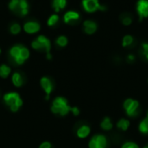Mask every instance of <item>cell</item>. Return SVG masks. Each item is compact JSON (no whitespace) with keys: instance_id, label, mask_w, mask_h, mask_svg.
<instances>
[{"instance_id":"cell-1","label":"cell","mask_w":148,"mask_h":148,"mask_svg":"<svg viewBox=\"0 0 148 148\" xmlns=\"http://www.w3.org/2000/svg\"><path fill=\"white\" fill-rule=\"evenodd\" d=\"M51 111L56 114H60L62 116H64V115L68 114L69 111L72 112L73 107H70L68 105V102L64 98L58 97L53 101Z\"/></svg>"},{"instance_id":"cell-2","label":"cell","mask_w":148,"mask_h":148,"mask_svg":"<svg viewBox=\"0 0 148 148\" xmlns=\"http://www.w3.org/2000/svg\"><path fill=\"white\" fill-rule=\"evenodd\" d=\"M123 108L126 114L130 118L137 117L140 114V103L133 99H127L123 103Z\"/></svg>"},{"instance_id":"cell-3","label":"cell","mask_w":148,"mask_h":148,"mask_svg":"<svg viewBox=\"0 0 148 148\" xmlns=\"http://www.w3.org/2000/svg\"><path fill=\"white\" fill-rule=\"evenodd\" d=\"M3 99L6 102V104L10 107V110L12 112H16L23 104V101L20 99L19 95L16 92L5 94L3 97Z\"/></svg>"},{"instance_id":"cell-4","label":"cell","mask_w":148,"mask_h":148,"mask_svg":"<svg viewBox=\"0 0 148 148\" xmlns=\"http://www.w3.org/2000/svg\"><path fill=\"white\" fill-rule=\"evenodd\" d=\"M31 46L32 48L36 49V50H44L47 53H49L50 48H51V44H50V41L45 37V36H38L32 43H31Z\"/></svg>"},{"instance_id":"cell-5","label":"cell","mask_w":148,"mask_h":148,"mask_svg":"<svg viewBox=\"0 0 148 148\" xmlns=\"http://www.w3.org/2000/svg\"><path fill=\"white\" fill-rule=\"evenodd\" d=\"M108 140L107 138L102 134L95 135L89 141V148H107Z\"/></svg>"},{"instance_id":"cell-6","label":"cell","mask_w":148,"mask_h":148,"mask_svg":"<svg viewBox=\"0 0 148 148\" xmlns=\"http://www.w3.org/2000/svg\"><path fill=\"white\" fill-rule=\"evenodd\" d=\"M83 9L88 12H95L97 10H104L106 8L100 4L98 0H82Z\"/></svg>"},{"instance_id":"cell-7","label":"cell","mask_w":148,"mask_h":148,"mask_svg":"<svg viewBox=\"0 0 148 148\" xmlns=\"http://www.w3.org/2000/svg\"><path fill=\"white\" fill-rule=\"evenodd\" d=\"M137 11L140 17V20L148 17V0H139L137 3Z\"/></svg>"},{"instance_id":"cell-8","label":"cell","mask_w":148,"mask_h":148,"mask_svg":"<svg viewBox=\"0 0 148 148\" xmlns=\"http://www.w3.org/2000/svg\"><path fill=\"white\" fill-rule=\"evenodd\" d=\"M23 30L25 31V32L29 33V34L36 33L40 30V24L36 21L29 20L23 24Z\"/></svg>"},{"instance_id":"cell-9","label":"cell","mask_w":148,"mask_h":148,"mask_svg":"<svg viewBox=\"0 0 148 148\" xmlns=\"http://www.w3.org/2000/svg\"><path fill=\"white\" fill-rule=\"evenodd\" d=\"M80 19V14L75 10H69L63 16V20L66 24H73Z\"/></svg>"},{"instance_id":"cell-10","label":"cell","mask_w":148,"mask_h":148,"mask_svg":"<svg viewBox=\"0 0 148 148\" xmlns=\"http://www.w3.org/2000/svg\"><path fill=\"white\" fill-rule=\"evenodd\" d=\"M83 28H84V31L87 34H94L96 30H97V24L95 22L92 21V20H86L83 22Z\"/></svg>"},{"instance_id":"cell-11","label":"cell","mask_w":148,"mask_h":148,"mask_svg":"<svg viewBox=\"0 0 148 148\" xmlns=\"http://www.w3.org/2000/svg\"><path fill=\"white\" fill-rule=\"evenodd\" d=\"M28 12H29L28 0H19V6L15 13L19 16H25L28 14Z\"/></svg>"},{"instance_id":"cell-12","label":"cell","mask_w":148,"mask_h":148,"mask_svg":"<svg viewBox=\"0 0 148 148\" xmlns=\"http://www.w3.org/2000/svg\"><path fill=\"white\" fill-rule=\"evenodd\" d=\"M41 85L42 86V88L44 89V91L46 92L47 93V96H46V99H49V94L52 91V84H51V81L48 78H42L41 79Z\"/></svg>"},{"instance_id":"cell-13","label":"cell","mask_w":148,"mask_h":148,"mask_svg":"<svg viewBox=\"0 0 148 148\" xmlns=\"http://www.w3.org/2000/svg\"><path fill=\"white\" fill-rule=\"evenodd\" d=\"M29 56V51L27 48L22 46L21 47V50H20V54H19V58L16 59V62L19 65H22L24 60H26Z\"/></svg>"},{"instance_id":"cell-14","label":"cell","mask_w":148,"mask_h":148,"mask_svg":"<svg viewBox=\"0 0 148 148\" xmlns=\"http://www.w3.org/2000/svg\"><path fill=\"white\" fill-rule=\"evenodd\" d=\"M139 131L142 134H148V110L146 117L139 124Z\"/></svg>"},{"instance_id":"cell-15","label":"cell","mask_w":148,"mask_h":148,"mask_svg":"<svg viewBox=\"0 0 148 148\" xmlns=\"http://www.w3.org/2000/svg\"><path fill=\"white\" fill-rule=\"evenodd\" d=\"M67 4V0H52V7L56 12H58L60 10L64 9Z\"/></svg>"},{"instance_id":"cell-16","label":"cell","mask_w":148,"mask_h":148,"mask_svg":"<svg viewBox=\"0 0 148 148\" xmlns=\"http://www.w3.org/2000/svg\"><path fill=\"white\" fill-rule=\"evenodd\" d=\"M116 126L121 131H127L130 126V121L127 119H121L116 123Z\"/></svg>"},{"instance_id":"cell-17","label":"cell","mask_w":148,"mask_h":148,"mask_svg":"<svg viewBox=\"0 0 148 148\" xmlns=\"http://www.w3.org/2000/svg\"><path fill=\"white\" fill-rule=\"evenodd\" d=\"M89 133H90V128L88 126H82L77 130V136L82 139L88 137Z\"/></svg>"},{"instance_id":"cell-18","label":"cell","mask_w":148,"mask_h":148,"mask_svg":"<svg viewBox=\"0 0 148 148\" xmlns=\"http://www.w3.org/2000/svg\"><path fill=\"white\" fill-rule=\"evenodd\" d=\"M101 127L104 131H110L111 129H113V123H112L110 118H108V117L104 118L101 123Z\"/></svg>"},{"instance_id":"cell-19","label":"cell","mask_w":148,"mask_h":148,"mask_svg":"<svg viewBox=\"0 0 148 148\" xmlns=\"http://www.w3.org/2000/svg\"><path fill=\"white\" fill-rule=\"evenodd\" d=\"M21 47L20 45H15L13 46L10 50V54L12 58H15V60L16 58H19V54H20V50H21Z\"/></svg>"},{"instance_id":"cell-20","label":"cell","mask_w":148,"mask_h":148,"mask_svg":"<svg viewBox=\"0 0 148 148\" xmlns=\"http://www.w3.org/2000/svg\"><path fill=\"white\" fill-rule=\"evenodd\" d=\"M134 38L131 35H127L122 39V46L123 47H129L134 44Z\"/></svg>"},{"instance_id":"cell-21","label":"cell","mask_w":148,"mask_h":148,"mask_svg":"<svg viewBox=\"0 0 148 148\" xmlns=\"http://www.w3.org/2000/svg\"><path fill=\"white\" fill-rule=\"evenodd\" d=\"M121 17V22H122V24L124 25H127V26L130 25L132 24V22H133L132 17L127 13H123Z\"/></svg>"},{"instance_id":"cell-22","label":"cell","mask_w":148,"mask_h":148,"mask_svg":"<svg viewBox=\"0 0 148 148\" xmlns=\"http://www.w3.org/2000/svg\"><path fill=\"white\" fill-rule=\"evenodd\" d=\"M12 82H13V84L16 86H21L22 84H23V80H22L21 75L19 73H17V72L14 73L13 76H12Z\"/></svg>"},{"instance_id":"cell-23","label":"cell","mask_w":148,"mask_h":148,"mask_svg":"<svg viewBox=\"0 0 148 148\" xmlns=\"http://www.w3.org/2000/svg\"><path fill=\"white\" fill-rule=\"evenodd\" d=\"M58 21H59V16H58L56 13H55V14H52V15L48 18L47 24H48V25H49V26H53V25H55Z\"/></svg>"},{"instance_id":"cell-24","label":"cell","mask_w":148,"mask_h":148,"mask_svg":"<svg viewBox=\"0 0 148 148\" xmlns=\"http://www.w3.org/2000/svg\"><path fill=\"white\" fill-rule=\"evenodd\" d=\"M10 72V68L5 65H2L0 66V76L2 78H6Z\"/></svg>"},{"instance_id":"cell-25","label":"cell","mask_w":148,"mask_h":148,"mask_svg":"<svg viewBox=\"0 0 148 148\" xmlns=\"http://www.w3.org/2000/svg\"><path fill=\"white\" fill-rule=\"evenodd\" d=\"M10 31L12 34H18L21 31V26L17 23H13L10 26Z\"/></svg>"},{"instance_id":"cell-26","label":"cell","mask_w":148,"mask_h":148,"mask_svg":"<svg viewBox=\"0 0 148 148\" xmlns=\"http://www.w3.org/2000/svg\"><path fill=\"white\" fill-rule=\"evenodd\" d=\"M8 6H9L10 10L16 12V10L18 9V6H19V0H10Z\"/></svg>"},{"instance_id":"cell-27","label":"cell","mask_w":148,"mask_h":148,"mask_svg":"<svg viewBox=\"0 0 148 148\" xmlns=\"http://www.w3.org/2000/svg\"><path fill=\"white\" fill-rule=\"evenodd\" d=\"M56 44L61 47H64L68 44V38L65 36H60L56 38Z\"/></svg>"},{"instance_id":"cell-28","label":"cell","mask_w":148,"mask_h":148,"mask_svg":"<svg viewBox=\"0 0 148 148\" xmlns=\"http://www.w3.org/2000/svg\"><path fill=\"white\" fill-rule=\"evenodd\" d=\"M141 51H142V55L148 61V43H143L141 44Z\"/></svg>"},{"instance_id":"cell-29","label":"cell","mask_w":148,"mask_h":148,"mask_svg":"<svg viewBox=\"0 0 148 148\" xmlns=\"http://www.w3.org/2000/svg\"><path fill=\"white\" fill-rule=\"evenodd\" d=\"M121 148H140V147L134 143V142H132V141H127L125 142L122 146H121Z\"/></svg>"},{"instance_id":"cell-30","label":"cell","mask_w":148,"mask_h":148,"mask_svg":"<svg viewBox=\"0 0 148 148\" xmlns=\"http://www.w3.org/2000/svg\"><path fill=\"white\" fill-rule=\"evenodd\" d=\"M134 60H135V57H134L133 54H129V55L127 56V61H128L129 63H133Z\"/></svg>"},{"instance_id":"cell-31","label":"cell","mask_w":148,"mask_h":148,"mask_svg":"<svg viewBox=\"0 0 148 148\" xmlns=\"http://www.w3.org/2000/svg\"><path fill=\"white\" fill-rule=\"evenodd\" d=\"M50 147H51L50 143H49V142H43V143L40 146V147L39 148H50Z\"/></svg>"},{"instance_id":"cell-32","label":"cell","mask_w":148,"mask_h":148,"mask_svg":"<svg viewBox=\"0 0 148 148\" xmlns=\"http://www.w3.org/2000/svg\"><path fill=\"white\" fill-rule=\"evenodd\" d=\"M143 148H148V144L147 145V146H146V147H144Z\"/></svg>"},{"instance_id":"cell-33","label":"cell","mask_w":148,"mask_h":148,"mask_svg":"<svg viewBox=\"0 0 148 148\" xmlns=\"http://www.w3.org/2000/svg\"><path fill=\"white\" fill-rule=\"evenodd\" d=\"M0 52H1V50H0Z\"/></svg>"}]
</instances>
